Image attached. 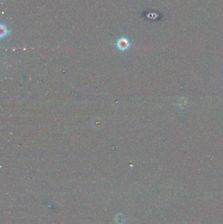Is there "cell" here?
<instances>
[{"mask_svg":"<svg viewBox=\"0 0 223 224\" xmlns=\"http://www.w3.org/2000/svg\"><path fill=\"white\" fill-rule=\"evenodd\" d=\"M0 30H1V38H3L4 37L6 36L8 34V31H9L7 29V28L3 24H1V26H0Z\"/></svg>","mask_w":223,"mask_h":224,"instance_id":"2","label":"cell"},{"mask_svg":"<svg viewBox=\"0 0 223 224\" xmlns=\"http://www.w3.org/2000/svg\"><path fill=\"white\" fill-rule=\"evenodd\" d=\"M181 104H179V106L180 107H183V106H185L186 105V104H187V102L185 101V100H184V101H182V99H181Z\"/></svg>","mask_w":223,"mask_h":224,"instance_id":"3","label":"cell"},{"mask_svg":"<svg viewBox=\"0 0 223 224\" xmlns=\"http://www.w3.org/2000/svg\"><path fill=\"white\" fill-rule=\"evenodd\" d=\"M117 46L119 50L121 51H126L130 47V43H129L128 40L127 39L122 37V38L119 39L118 42L117 43Z\"/></svg>","mask_w":223,"mask_h":224,"instance_id":"1","label":"cell"}]
</instances>
